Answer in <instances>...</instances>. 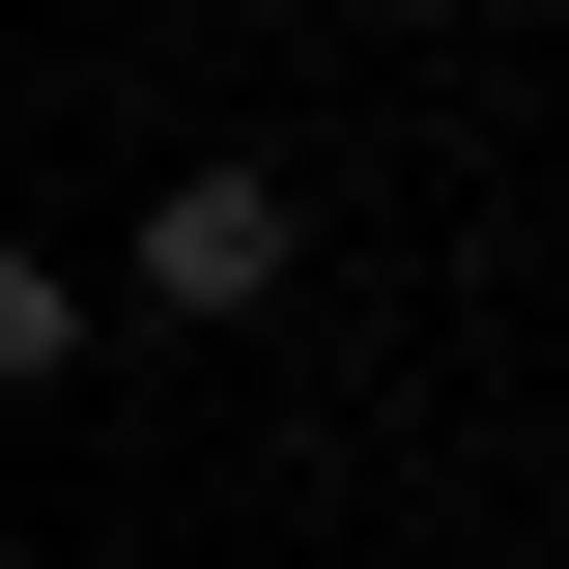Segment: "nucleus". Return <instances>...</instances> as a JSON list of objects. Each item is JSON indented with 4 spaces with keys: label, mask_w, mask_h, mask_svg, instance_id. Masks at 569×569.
Masks as SVG:
<instances>
[{
    "label": "nucleus",
    "mask_w": 569,
    "mask_h": 569,
    "mask_svg": "<svg viewBox=\"0 0 569 569\" xmlns=\"http://www.w3.org/2000/svg\"><path fill=\"white\" fill-rule=\"evenodd\" d=\"M284 284V171H171L142 200V313H257Z\"/></svg>",
    "instance_id": "obj_1"
},
{
    "label": "nucleus",
    "mask_w": 569,
    "mask_h": 569,
    "mask_svg": "<svg viewBox=\"0 0 569 569\" xmlns=\"http://www.w3.org/2000/svg\"><path fill=\"white\" fill-rule=\"evenodd\" d=\"M58 342H86V313H58V257H0V399H29Z\"/></svg>",
    "instance_id": "obj_2"
}]
</instances>
